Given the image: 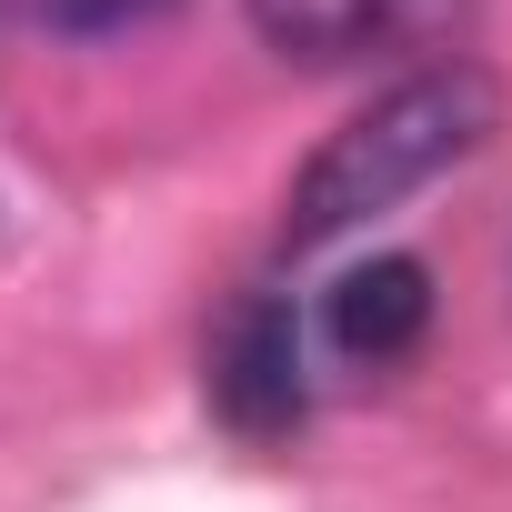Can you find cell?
<instances>
[{
  "mask_svg": "<svg viewBox=\"0 0 512 512\" xmlns=\"http://www.w3.org/2000/svg\"><path fill=\"white\" fill-rule=\"evenodd\" d=\"M472 0H251V31H262L282 61L342 71V61H392L442 41Z\"/></svg>",
  "mask_w": 512,
  "mask_h": 512,
  "instance_id": "obj_3",
  "label": "cell"
},
{
  "mask_svg": "<svg viewBox=\"0 0 512 512\" xmlns=\"http://www.w3.org/2000/svg\"><path fill=\"white\" fill-rule=\"evenodd\" d=\"M322 332H332V352H342V362L392 372V362L432 332V272L412 262V251H372V262H352V272L332 282Z\"/></svg>",
  "mask_w": 512,
  "mask_h": 512,
  "instance_id": "obj_4",
  "label": "cell"
},
{
  "mask_svg": "<svg viewBox=\"0 0 512 512\" xmlns=\"http://www.w3.org/2000/svg\"><path fill=\"white\" fill-rule=\"evenodd\" d=\"M161 11H171V0H21V21L61 31V41H111V31H141Z\"/></svg>",
  "mask_w": 512,
  "mask_h": 512,
  "instance_id": "obj_5",
  "label": "cell"
},
{
  "mask_svg": "<svg viewBox=\"0 0 512 512\" xmlns=\"http://www.w3.org/2000/svg\"><path fill=\"white\" fill-rule=\"evenodd\" d=\"M312 382H302V312L282 292H251L221 332H211V412L241 442H282L302 422Z\"/></svg>",
  "mask_w": 512,
  "mask_h": 512,
  "instance_id": "obj_2",
  "label": "cell"
},
{
  "mask_svg": "<svg viewBox=\"0 0 512 512\" xmlns=\"http://www.w3.org/2000/svg\"><path fill=\"white\" fill-rule=\"evenodd\" d=\"M492 121H502V91H492L482 61H442V71L392 81L372 111H352V121L302 161L292 211H282L292 251H322V241H342V231L402 211L412 191H432L442 171H462V161L492 141Z\"/></svg>",
  "mask_w": 512,
  "mask_h": 512,
  "instance_id": "obj_1",
  "label": "cell"
}]
</instances>
